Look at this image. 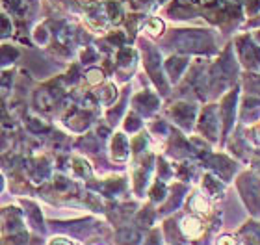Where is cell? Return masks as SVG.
Listing matches in <instances>:
<instances>
[{
  "instance_id": "6da1fadb",
  "label": "cell",
  "mask_w": 260,
  "mask_h": 245,
  "mask_svg": "<svg viewBox=\"0 0 260 245\" xmlns=\"http://www.w3.org/2000/svg\"><path fill=\"white\" fill-rule=\"evenodd\" d=\"M201 230H203V227H201L199 219L186 218L184 221H182V232H184L186 236H190V238H197V236L201 234Z\"/></svg>"
},
{
  "instance_id": "7a4b0ae2",
  "label": "cell",
  "mask_w": 260,
  "mask_h": 245,
  "mask_svg": "<svg viewBox=\"0 0 260 245\" xmlns=\"http://www.w3.org/2000/svg\"><path fill=\"white\" fill-rule=\"evenodd\" d=\"M191 206H193L195 210H197V212H206V210H208V206H206L205 199H203V197H201V195L195 197L193 202H191Z\"/></svg>"
},
{
  "instance_id": "3957f363",
  "label": "cell",
  "mask_w": 260,
  "mask_h": 245,
  "mask_svg": "<svg viewBox=\"0 0 260 245\" xmlns=\"http://www.w3.org/2000/svg\"><path fill=\"white\" fill-rule=\"evenodd\" d=\"M87 78H89L91 84H99V82L103 80V75H101V71H91L89 75H87Z\"/></svg>"
},
{
  "instance_id": "277c9868",
  "label": "cell",
  "mask_w": 260,
  "mask_h": 245,
  "mask_svg": "<svg viewBox=\"0 0 260 245\" xmlns=\"http://www.w3.org/2000/svg\"><path fill=\"white\" fill-rule=\"evenodd\" d=\"M217 245H236V241H234V238H231V236H223L221 240L217 241Z\"/></svg>"
},
{
  "instance_id": "5b68a950",
  "label": "cell",
  "mask_w": 260,
  "mask_h": 245,
  "mask_svg": "<svg viewBox=\"0 0 260 245\" xmlns=\"http://www.w3.org/2000/svg\"><path fill=\"white\" fill-rule=\"evenodd\" d=\"M49 245H71L67 240H63V238H56V240H52Z\"/></svg>"
}]
</instances>
